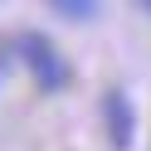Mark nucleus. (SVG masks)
Segmentation results:
<instances>
[{
    "label": "nucleus",
    "instance_id": "nucleus-2",
    "mask_svg": "<svg viewBox=\"0 0 151 151\" xmlns=\"http://www.w3.org/2000/svg\"><path fill=\"white\" fill-rule=\"evenodd\" d=\"M102 117H107V132H112V146L117 151H132V137H137V107L122 88H112L102 98Z\"/></svg>",
    "mask_w": 151,
    "mask_h": 151
},
{
    "label": "nucleus",
    "instance_id": "nucleus-3",
    "mask_svg": "<svg viewBox=\"0 0 151 151\" xmlns=\"http://www.w3.org/2000/svg\"><path fill=\"white\" fill-rule=\"evenodd\" d=\"M49 10L54 15H63V20H93V15L102 10V0H49Z\"/></svg>",
    "mask_w": 151,
    "mask_h": 151
},
{
    "label": "nucleus",
    "instance_id": "nucleus-5",
    "mask_svg": "<svg viewBox=\"0 0 151 151\" xmlns=\"http://www.w3.org/2000/svg\"><path fill=\"white\" fill-rule=\"evenodd\" d=\"M141 5H146V10H151V0H141Z\"/></svg>",
    "mask_w": 151,
    "mask_h": 151
},
{
    "label": "nucleus",
    "instance_id": "nucleus-1",
    "mask_svg": "<svg viewBox=\"0 0 151 151\" xmlns=\"http://www.w3.org/2000/svg\"><path fill=\"white\" fill-rule=\"evenodd\" d=\"M15 54H20V63L34 73V83H39V93H59L68 88V59H63L59 49H54L49 34H20L15 39Z\"/></svg>",
    "mask_w": 151,
    "mask_h": 151
},
{
    "label": "nucleus",
    "instance_id": "nucleus-4",
    "mask_svg": "<svg viewBox=\"0 0 151 151\" xmlns=\"http://www.w3.org/2000/svg\"><path fill=\"white\" fill-rule=\"evenodd\" d=\"M0 73H5V59H0Z\"/></svg>",
    "mask_w": 151,
    "mask_h": 151
}]
</instances>
